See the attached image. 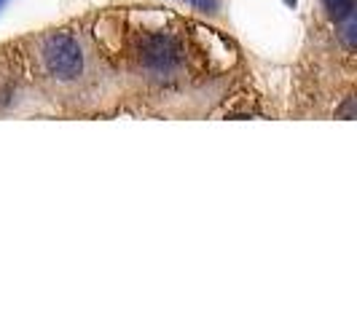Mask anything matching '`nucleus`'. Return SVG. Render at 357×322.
Segmentation results:
<instances>
[{
  "instance_id": "f257e3e1",
  "label": "nucleus",
  "mask_w": 357,
  "mask_h": 322,
  "mask_svg": "<svg viewBox=\"0 0 357 322\" xmlns=\"http://www.w3.org/2000/svg\"><path fill=\"white\" fill-rule=\"evenodd\" d=\"M43 62H46L49 72L56 75L59 81H73L84 70L81 43L73 36H65V33L49 36L46 43H43Z\"/></svg>"
},
{
  "instance_id": "f03ea898",
  "label": "nucleus",
  "mask_w": 357,
  "mask_h": 322,
  "mask_svg": "<svg viewBox=\"0 0 357 322\" xmlns=\"http://www.w3.org/2000/svg\"><path fill=\"white\" fill-rule=\"evenodd\" d=\"M140 62L148 72L153 75H169L180 68L183 62V52H180V43L172 36H151L143 40L140 46Z\"/></svg>"
},
{
  "instance_id": "7ed1b4c3",
  "label": "nucleus",
  "mask_w": 357,
  "mask_h": 322,
  "mask_svg": "<svg viewBox=\"0 0 357 322\" xmlns=\"http://www.w3.org/2000/svg\"><path fill=\"white\" fill-rule=\"evenodd\" d=\"M322 6H325V11H328V17L336 19V22L349 19L352 11H355V0H322Z\"/></svg>"
},
{
  "instance_id": "20e7f679",
  "label": "nucleus",
  "mask_w": 357,
  "mask_h": 322,
  "mask_svg": "<svg viewBox=\"0 0 357 322\" xmlns=\"http://www.w3.org/2000/svg\"><path fill=\"white\" fill-rule=\"evenodd\" d=\"M285 3H287V6H296V0H285Z\"/></svg>"
},
{
  "instance_id": "39448f33",
  "label": "nucleus",
  "mask_w": 357,
  "mask_h": 322,
  "mask_svg": "<svg viewBox=\"0 0 357 322\" xmlns=\"http://www.w3.org/2000/svg\"><path fill=\"white\" fill-rule=\"evenodd\" d=\"M0 6H3V0H0Z\"/></svg>"
}]
</instances>
